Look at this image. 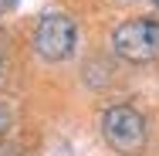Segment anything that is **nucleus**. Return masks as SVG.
Segmentation results:
<instances>
[{"label":"nucleus","instance_id":"nucleus-5","mask_svg":"<svg viewBox=\"0 0 159 156\" xmlns=\"http://www.w3.org/2000/svg\"><path fill=\"white\" fill-rule=\"evenodd\" d=\"M0 156H17V149H14V146H3V149H0Z\"/></svg>","mask_w":159,"mask_h":156},{"label":"nucleus","instance_id":"nucleus-7","mask_svg":"<svg viewBox=\"0 0 159 156\" xmlns=\"http://www.w3.org/2000/svg\"><path fill=\"white\" fill-rule=\"evenodd\" d=\"M0 71H3V64H0Z\"/></svg>","mask_w":159,"mask_h":156},{"label":"nucleus","instance_id":"nucleus-4","mask_svg":"<svg viewBox=\"0 0 159 156\" xmlns=\"http://www.w3.org/2000/svg\"><path fill=\"white\" fill-rule=\"evenodd\" d=\"M7 125H10V116H7V109H3V105H0V136H3V132H7Z\"/></svg>","mask_w":159,"mask_h":156},{"label":"nucleus","instance_id":"nucleus-6","mask_svg":"<svg viewBox=\"0 0 159 156\" xmlns=\"http://www.w3.org/2000/svg\"><path fill=\"white\" fill-rule=\"evenodd\" d=\"M7 7H10V0H0V14H3V10H7Z\"/></svg>","mask_w":159,"mask_h":156},{"label":"nucleus","instance_id":"nucleus-3","mask_svg":"<svg viewBox=\"0 0 159 156\" xmlns=\"http://www.w3.org/2000/svg\"><path fill=\"white\" fill-rule=\"evenodd\" d=\"M102 136L122 156H135L146 146V119L132 105H108L102 112Z\"/></svg>","mask_w":159,"mask_h":156},{"label":"nucleus","instance_id":"nucleus-2","mask_svg":"<svg viewBox=\"0 0 159 156\" xmlns=\"http://www.w3.org/2000/svg\"><path fill=\"white\" fill-rule=\"evenodd\" d=\"M78 48V27L61 10H48L34 27V51L44 61H68Z\"/></svg>","mask_w":159,"mask_h":156},{"label":"nucleus","instance_id":"nucleus-1","mask_svg":"<svg viewBox=\"0 0 159 156\" xmlns=\"http://www.w3.org/2000/svg\"><path fill=\"white\" fill-rule=\"evenodd\" d=\"M112 51L132 64H146L159 58V21L156 17H132L112 31Z\"/></svg>","mask_w":159,"mask_h":156}]
</instances>
